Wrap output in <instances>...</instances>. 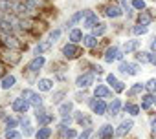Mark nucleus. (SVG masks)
<instances>
[{
	"label": "nucleus",
	"instance_id": "obj_5",
	"mask_svg": "<svg viewBox=\"0 0 156 139\" xmlns=\"http://www.w3.org/2000/svg\"><path fill=\"white\" fill-rule=\"evenodd\" d=\"M44 64H46V57H44V55H37V57H33V59L28 62L26 72H28V73H37V72H41V70H42Z\"/></svg>",
	"mask_w": 156,
	"mask_h": 139
},
{
	"label": "nucleus",
	"instance_id": "obj_9",
	"mask_svg": "<svg viewBox=\"0 0 156 139\" xmlns=\"http://www.w3.org/2000/svg\"><path fill=\"white\" fill-rule=\"evenodd\" d=\"M98 22H99V20H98V15H96L92 9H85V11H83V28L92 29Z\"/></svg>",
	"mask_w": 156,
	"mask_h": 139
},
{
	"label": "nucleus",
	"instance_id": "obj_34",
	"mask_svg": "<svg viewBox=\"0 0 156 139\" xmlns=\"http://www.w3.org/2000/svg\"><path fill=\"white\" fill-rule=\"evenodd\" d=\"M81 19H83V11H77L75 15H72V17L68 19V22H66V28H73V26H75L77 22H79Z\"/></svg>",
	"mask_w": 156,
	"mask_h": 139
},
{
	"label": "nucleus",
	"instance_id": "obj_4",
	"mask_svg": "<svg viewBox=\"0 0 156 139\" xmlns=\"http://www.w3.org/2000/svg\"><path fill=\"white\" fill-rule=\"evenodd\" d=\"M20 97H24V99H26L31 106H35V108H41V106H42V103H44V101H42V97H41L35 90H31V88L22 90V95H20Z\"/></svg>",
	"mask_w": 156,
	"mask_h": 139
},
{
	"label": "nucleus",
	"instance_id": "obj_35",
	"mask_svg": "<svg viewBox=\"0 0 156 139\" xmlns=\"http://www.w3.org/2000/svg\"><path fill=\"white\" fill-rule=\"evenodd\" d=\"M130 8L136 9V11H143V9H147V4H145V0H132Z\"/></svg>",
	"mask_w": 156,
	"mask_h": 139
},
{
	"label": "nucleus",
	"instance_id": "obj_20",
	"mask_svg": "<svg viewBox=\"0 0 156 139\" xmlns=\"http://www.w3.org/2000/svg\"><path fill=\"white\" fill-rule=\"evenodd\" d=\"M83 29H79V28H72L70 29V35H68V39L73 42V44H79V42H83Z\"/></svg>",
	"mask_w": 156,
	"mask_h": 139
},
{
	"label": "nucleus",
	"instance_id": "obj_40",
	"mask_svg": "<svg viewBox=\"0 0 156 139\" xmlns=\"http://www.w3.org/2000/svg\"><path fill=\"white\" fill-rule=\"evenodd\" d=\"M6 139H22V134L17 130H6Z\"/></svg>",
	"mask_w": 156,
	"mask_h": 139
},
{
	"label": "nucleus",
	"instance_id": "obj_33",
	"mask_svg": "<svg viewBox=\"0 0 156 139\" xmlns=\"http://www.w3.org/2000/svg\"><path fill=\"white\" fill-rule=\"evenodd\" d=\"M107 33V24L105 22H98L94 28H92V35H96V37H101V35H105Z\"/></svg>",
	"mask_w": 156,
	"mask_h": 139
},
{
	"label": "nucleus",
	"instance_id": "obj_49",
	"mask_svg": "<svg viewBox=\"0 0 156 139\" xmlns=\"http://www.w3.org/2000/svg\"><path fill=\"white\" fill-rule=\"evenodd\" d=\"M2 73H4V66H2V64H0V75H2Z\"/></svg>",
	"mask_w": 156,
	"mask_h": 139
},
{
	"label": "nucleus",
	"instance_id": "obj_42",
	"mask_svg": "<svg viewBox=\"0 0 156 139\" xmlns=\"http://www.w3.org/2000/svg\"><path fill=\"white\" fill-rule=\"evenodd\" d=\"M112 90H114L116 93H121V92H125V90H127V86H125V83H123V81H118V83L114 84V88H112Z\"/></svg>",
	"mask_w": 156,
	"mask_h": 139
},
{
	"label": "nucleus",
	"instance_id": "obj_6",
	"mask_svg": "<svg viewBox=\"0 0 156 139\" xmlns=\"http://www.w3.org/2000/svg\"><path fill=\"white\" fill-rule=\"evenodd\" d=\"M103 13H105V17H108V19H119L125 11H123V8H121V6H118L116 2H110V4H107V6H105Z\"/></svg>",
	"mask_w": 156,
	"mask_h": 139
},
{
	"label": "nucleus",
	"instance_id": "obj_30",
	"mask_svg": "<svg viewBox=\"0 0 156 139\" xmlns=\"http://www.w3.org/2000/svg\"><path fill=\"white\" fill-rule=\"evenodd\" d=\"M143 90H145V84H143V83H134V84L130 86V90L127 92V95H129V97H134V95H140Z\"/></svg>",
	"mask_w": 156,
	"mask_h": 139
},
{
	"label": "nucleus",
	"instance_id": "obj_37",
	"mask_svg": "<svg viewBox=\"0 0 156 139\" xmlns=\"http://www.w3.org/2000/svg\"><path fill=\"white\" fill-rule=\"evenodd\" d=\"M145 84V90L149 92V93H156V77H151L147 83H143Z\"/></svg>",
	"mask_w": 156,
	"mask_h": 139
},
{
	"label": "nucleus",
	"instance_id": "obj_25",
	"mask_svg": "<svg viewBox=\"0 0 156 139\" xmlns=\"http://www.w3.org/2000/svg\"><path fill=\"white\" fill-rule=\"evenodd\" d=\"M134 59L140 64H151V51H136Z\"/></svg>",
	"mask_w": 156,
	"mask_h": 139
},
{
	"label": "nucleus",
	"instance_id": "obj_31",
	"mask_svg": "<svg viewBox=\"0 0 156 139\" xmlns=\"http://www.w3.org/2000/svg\"><path fill=\"white\" fill-rule=\"evenodd\" d=\"M72 110H73V103L72 101H64V103L59 104V115H68Z\"/></svg>",
	"mask_w": 156,
	"mask_h": 139
},
{
	"label": "nucleus",
	"instance_id": "obj_18",
	"mask_svg": "<svg viewBox=\"0 0 156 139\" xmlns=\"http://www.w3.org/2000/svg\"><path fill=\"white\" fill-rule=\"evenodd\" d=\"M121 108H123V103H121V99L114 97V99H112V103L108 104V115L116 117V115H118V114L121 112Z\"/></svg>",
	"mask_w": 156,
	"mask_h": 139
},
{
	"label": "nucleus",
	"instance_id": "obj_12",
	"mask_svg": "<svg viewBox=\"0 0 156 139\" xmlns=\"http://www.w3.org/2000/svg\"><path fill=\"white\" fill-rule=\"evenodd\" d=\"M154 104H156V95L154 93H143L141 95V103H140V108L141 110H145V112H149V110H152L154 108Z\"/></svg>",
	"mask_w": 156,
	"mask_h": 139
},
{
	"label": "nucleus",
	"instance_id": "obj_10",
	"mask_svg": "<svg viewBox=\"0 0 156 139\" xmlns=\"http://www.w3.org/2000/svg\"><path fill=\"white\" fill-rule=\"evenodd\" d=\"M94 81H96L94 73H83V75H79V77L75 79V86L85 90V88H90L94 84Z\"/></svg>",
	"mask_w": 156,
	"mask_h": 139
},
{
	"label": "nucleus",
	"instance_id": "obj_13",
	"mask_svg": "<svg viewBox=\"0 0 156 139\" xmlns=\"http://www.w3.org/2000/svg\"><path fill=\"white\" fill-rule=\"evenodd\" d=\"M112 95V90L108 88V84H96L94 86V97L96 99H108Z\"/></svg>",
	"mask_w": 156,
	"mask_h": 139
},
{
	"label": "nucleus",
	"instance_id": "obj_1",
	"mask_svg": "<svg viewBox=\"0 0 156 139\" xmlns=\"http://www.w3.org/2000/svg\"><path fill=\"white\" fill-rule=\"evenodd\" d=\"M123 57H125V51H123L119 46H116V44L108 46V48H107V51L103 53V59H105V62H116V60H123Z\"/></svg>",
	"mask_w": 156,
	"mask_h": 139
},
{
	"label": "nucleus",
	"instance_id": "obj_11",
	"mask_svg": "<svg viewBox=\"0 0 156 139\" xmlns=\"http://www.w3.org/2000/svg\"><path fill=\"white\" fill-rule=\"evenodd\" d=\"M114 135H116V128H114L110 123L101 124L99 130H98V137H99V139H112Z\"/></svg>",
	"mask_w": 156,
	"mask_h": 139
},
{
	"label": "nucleus",
	"instance_id": "obj_24",
	"mask_svg": "<svg viewBox=\"0 0 156 139\" xmlns=\"http://www.w3.org/2000/svg\"><path fill=\"white\" fill-rule=\"evenodd\" d=\"M151 22H152V15H151L147 9L140 11V15H138V24H141V26H151Z\"/></svg>",
	"mask_w": 156,
	"mask_h": 139
},
{
	"label": "nucleus",
	"instance_id": "obj_16",
	"mask_svg": "<svg viewBox=\"0 0 156 139\" xmlns=\"http://www.w3.org/2000/svg\"><path fill=\"white\" fill-rule=\"evenodd\" d=\"M2 44L8 46L9 49H19L20 48V42L17 37H13V33H8V35H2Z\"/></svg>",
	"mask_w": 156,
	"mask_h": 139
},
{
	"label": "nucleus",
	"instance_id": "obj_48",
	"mask_svg": "<svg viewBox=\"0 0 156 139\" xmlns=\"http://www.w3.org/2000/svg\"><path fill=\"white\" fill-rule=\"evenodd\" d=\"M151 64L156 66V53H151Z\"/></svg>",
	"mask_w": 156,
	"mask_h": 139
},
{
	"label": "nucleus",
	"instance_id": "obj_21",
	"mask_svg": "<svg viewBox=\"0 0 156 139\" xmlns=\"http://www.w3.org/2000/svg\"><path fill=\"white\" fill-rule=\"evenodd\" d=\"M15 84H17V77H15L13 73H9V75H6V77L2 79V83H0V88H2V90H11Z\"/></svg>",
	"mask_w": 156,
	"mask_h": 139
},
{
	"label": "nucleus",
	"instance_id": "obj_43",
	"mask_svg": "<svg viewBox=\"0 0 156 139\" xmlns=\"http://www.w3.org/2000/svg\"><path fill=\"white\" fill-rule=\"evenodd\" d=\"M90 135H92V128H90V126H87L83 134L77 135V139H90Z\"/></svg>",
	"mask_w": 156,
	"mask_h": 139
},
{
	"label": "nucleus",
	"instance_id": "obj_19",
	"mask_svg": "<svg viewBox=\"0 0 156 139\" xmlns=\"http://www.w3.org/2000/svg\"><path fill=\"white\" fill-rule=\"evenodd\" d=\"M51 46H53V42L50 40V39H46V40H42V42H39L37 46H35V55H42V53H46V51H50L51 49Z\"/></svg>",
	"mask_w": 156,
	"mask_h": 139
},
{
	"label": "nucleus",
	"instance_id": "obj_51",
	"mask_svg": "<svg viewBox=\"0 0 156 139\" xmlns=\"http://www.w3.org/2000/svg\"><path fill=\"white\" fill-rule=\"evenodd\" d=\"M123 2H127V0H123Z\"/></svg>",
	"mask_w": 156,
	"mask_h": 139
},
{
	"label": "nucleus",
	"instance_id": "obj_7",
	"mask_svg": "<svg viewBox=\"0 0 156 139\" xmlns=\"http://www.w3.org/2000/svg\"><path fill=\"white\" fill-rule=\"evenodd\" d=\"M88 104H90L92 112L98 114V115H105V114L108 112V104L105 103V99H90Z\"/></svg>",
	"mask_w": 156,
	"mask_h": 139
},
{
	"label": "nucleus",
	"instance_id": "obj_39",
	"mask_svg": "<svg viewBox=\"0 0 156 139\" xmlns=\"http://www.w3.org/2000/svg\"><path fill=\"white\" fill-rule=\"evenodd\" d=\"M66 95V92L64 90H61V92H55L53 93V97H51V103L53 104H61V101H62V97Z\"/></svg>",
	"mask_w": 156,
	"mask_h": 139
},
{
	"label": "nucleus",
	"instance_id": "obj_41",
	"mask_svg": "<svg viewBox=\"0 0 156 139\" xmlns=\"http://www.w3.org/2000/svg\"><path fill=\"white\" fill-rule=\"evenodd\" d=\"M59 37H61V29H51V31H50V35H48V39H50L53 44L59 40Z\"/></svg>",
	"mask_w": 156,
	"mask_h": 139
},
{
	"label": "nucleus",
	"instance_id": "obj_3",
	"mask_svg": "<svg viewBox=\"0 0 156 139\" xmlns=\"http://www.w3.org/2000/svg\"><path fill=\"white\" fill-rule=\"evenodd\" d=\"M81 55H83L81 48L77 46V44H73V42H68V44H64V46H62V57H64V59H68V60H73V59L81 57Z\"/></svg>",
	"mask_w": 156,
	"mask_h": 139
},
{
	"label": "nucleus",
	"instance_id": "obj_27",
	"mask_svg": "<svg viewBox=\"0 0 156 139\" xmlns=\"http://www.w3.org/2000/svg\"><path fill=\"white\" fill-rule=\"evenodd\" d=\"M51 134H53V130H51L50 126H41V128L35 132V137H37V139H50Z\"/></svg>",
	"mask_w": 156,
	"mask_h": 139
},
{
	"label": "nucleus",
	"instance_id": "obj_14",
	"mask_svg": "<svg viewBox=\"0 0 156 139\" xmlns=\"http://www.w3.org/2000/svg\"><path fill=\"white\" fill-rule=\"evenodd\" d=\"M132 128H134V121H132V119H123V121L119 123V126L116 128V135L125 137V135H127Z\"/></svg>",
	"mask_w": 156,
	"mask_h": 139
},
{
	"label": "nucleus",
	"instance_id": "obj_45",
	"mask_svg": "<svg viewBox=\"0 0 156 139\" xmlns=\"http://www.w3.org/2000/svg\"><path fill=\"white\" fill-rule=\"evenodd\" d=\"M72 121H73V119H72L70 115H62V119H61V126H68Z\"/></svg>",
	"mask_w": 156,
	"mask_h": 139
},
{
	"label": "nucleus",
	"instance_id": "obj_17",
	"mask_svg": "<svg viewBox=\"0 0 156 139\" xmlns=\"http://www.w3.org/2000/svg\"><path fill=\"white\" fill-rule=\"evenodd\" d=\"M140 46H141V40H138V39H129V40L123 42V51H125V53H136V51L140 49Z\"/></svg>",
	"mask_w": 156,
	"mask_h": 139
},
{
	"label": "nucleus",
	"instance_id": "obj_23",
	"mask_svg": "<svg viewBox=\"0 0 156 139\" xmlns=\"http://www.w3.org/2000/svg\"><path fill=\"white\" fill-rule=\"evenodd\" d=\"M20 124H22V132H24V135H26V137L33 135V126H31V123H30V117H28V115H22Z\"/></svg>",
	"mask_w": 156,
	"mask_h": 139
},
{
	"label": "nucleus",
	"instance_id": "obj_22",
	"mask_svg": "<svg viewBox=\"0 0 156 139\" xmlns=\"http://www.w3.org/2000/svg\"><path fill=\"white\" fill-rule=\"evenodd\" d=\"M98 44H99V40H98V37L96 35H85L83 37V46L85 48H88V49H92V48H98Z\"/></svg>",
	"mask_w": 156,
	"mask_h": 139
},
{
	"label": "nucleus",
	"instance_id": "obj_26",
	"mask_svg": "<svg viewBox=\"0 0 156 139\" xmlns=\"http://www.w3.org/2000/svg\"><path fill=\"white\" fill-rule=\"evenodd\" d=\"M37 86H39V92H51L53 90V81L51 79H39Z\"/></svg>",
	"mask_w": 156,
	"mask_h": 139
},
{
	"label": "nucleus",
	"instance_id": "obj_29",
	"mask_svg": "<svg viewBox=\"0 0 156 139\" xmlns=\"http://www.w3.org/2000/svg\"><path fill=\"white\" fill-rule=\"evenodd\" d=\"M125 112L129 114V115H132V117H136V115H140V112H141V108H140V104H136V103H127L125 106Z\"/></svg>",
	"mask_w": 156,
	"mask_h": 139
},
{
	"label": "nucleus",
	"instance_id": "obj_2",
	"mask_svg": "<svg viewBox=\"0 0 156 139\" xmlns=\"http://www.w3.org/2000/svg\"><path fill=\"white\" fill-rule=\"evenodd\" d=\"M118 72L123 73V75H130V77H134V75H138V73L141 72V68H140V64H136V62L121 60L119 66H118Z\"/></svg>",
	"mask_w": 156,
	"mask_h": 139
},
{
	"label": "nucleus",
	"instance_id": "obj_47",
	"mask_svg": "<svg viewBox=\"0 0 156 139\" xmlns=\"http://www.w3.org/2000/svg\"><path fill=\"white\" fill-rule=\"evenodd\" d=\"M151 134H152V135H156V117H152V119H151Z\"/></svg>",
	"mask_w": 156,
	"mask_h": 139
},
{
	"label": "nucleus",
	"instance_id": "obj_15",
	"mask_svg": "<svg viewBox=\"0 0 156 139\" xmlns=\"http://www.w3.org/2000/svg\"><path fill=\"white\" fill-rule=\"evenodd\" d=\"M35 119H37V123H39L41 126H48V124L53 121V115H51V114H48V112H42V110H39V108H37V112H35Z\"/></svg>",
	"mask_w": 156,
	"mask_h": 139
},
{
	"label": "nucleus",
	"instance_id": "obj_32",
	"mask_svg": "<svg viewBox=\"0 0 156 139\" xmlns=\"http://www.w3.org/2000/svg\"><path fill=\"white\" fill-rule=\"evenodd\" d=\"M130 31H132L136 37H143V35H147V33H149V26L136 24V26H132V28H130Z\"/></svg>",
	"mask_w": 156,
	"mask_h": 139
},
{
	"label": "nucleus",
	"instance_id": "obj_38",
	"mask_svg": "<svg viewBox=\"0 0 156 139\" xmlns=\"http://www.w3.org/2000/svg\"><path fill=\"white\" fill-rule=\"evenodd\" d=\"M4 121H6V130H15L19 124V121L15 117H4Z\"/></svg>",
	"mask_w": 156,
	"mask_h": 139
},
{
	"label": "nucleus",
	"instance_id": "obj_44",
	"mask_svg": "<svg viewBox=\"0 0 156 139\" xmlns=\"http://www.w3.org/2000/svg\"><path fill=\"white\" fill-rule=\"evenodd\" d=\"M116 83H118V77H116L114 73H108V75H107V84L114 88V84H116Z\"/></svg>",
	"mask_w": 156,
	"mask_h": 139
},
{
	"label": "nucleus",
	"instance_id": "obj_50",
	"mask_svg": "<svg viewBox=\"0 0 156 139\" xmlns=\"http://www.w3.org/2000/svg\"><path fill=\"white\" fill-rule=\"evenodd\" d=\"M154 110H156V104H154Z\"/></svg>",
	"mask_w": 156,
	"mask_h": 139
},
{
	"label": "nucleus",
	"instance_id": "obj_36",
	"mask_svg": "<svg viewBox=\"0 0 156 139\" xmlns=\"http://www.w3.org/2000/svg\"><path fill=\"white\" fill-rule=\"evenodd\" d=\"M59 128H61L59 132L62 134V137H66V139H73V137H77V132H75V130H72V128L66 130V126H59Z\"/></svg>",
	"mask_w": 156,
	"mask_h": 139
},
{
	"label": "nucleus",
	"instance_id": "obj_46",
	"mask_svg": "<svg viewBox=\"0 0 156 139\" xmlns=\"http://www.w3.org/2000/svg\"><path fill=\"white\" fill-rule=\"evenodd\" d=\"M149 48H151V53H156V37H152V39H151Z\"/></svg>",
	"mask_w": 156,
	"mask_h": 139
},
{
	"label": "nucleus",
	"instance_id": "obj_8",
	"mask_svg": "<svg viewBox=\"0 0 156 139\" xmlns=\"http://www.w3.org/2000/svg\"><path fill=\"white\" fill-rule=\"evenodd\" d=\"M30 103L24 99V97H17V99H13V103H11V108H13V112H17V114H22V115H26L28 114V110H30Z\"/></svg>",
	"mask_w": 156,
	"mask_h": 139
},
{
	"label": "nucleus",
	"instance_id": "obj_28",
	"mask_svg": "<svg viewBox=\"0 0 156 139\" xmlns=\"http://www.w3.org/2000/svg\"><path fill=\"white\" fill-rule=\"evenodd\" d=\"M75 121L79 123L81 126H90L92 124V119L87 114H83V112H75Z\"/></svg>",
	"mask_w": 156,
	"mask_h": 139
}]
</instances>
